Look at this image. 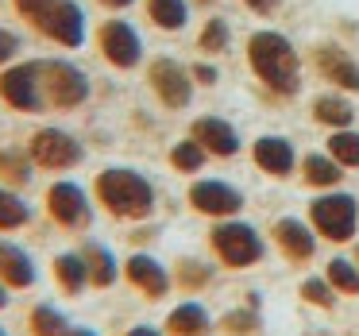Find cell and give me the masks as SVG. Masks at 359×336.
<instances>
[{
	"instance_id": "6da1fadb",
	"label": "cell",
	"mask_w": 359,
	"mask_h": 336,
	"mask_svg": "<svg viewBox=\"0 0 359 336\" xmlns=\"http://www.w3.org/2000/svg\"><path fill=\"white\" fill-rule=\"evenodd\" d=\"M93 194L112 217L120 220H143L155 209V186H151L143 174L128 170V166H109V170L97 174Z\"/></svg>"
},
{
	"instance_id": "7a4b0ae2",
	"label": "cell",
	"mask_w": 359,
	"mask_h": 336,
	"mask_svg": "<svg viewBox=\"0 0 359 336\" xmlns=\"http://www.w3.org/2000/svg\"><path fill=\"white\" fill-rule=\"evenodd\" d=\"M248 55H251L255 74L274 89V93H282V97L297 93V55H294V47H290L286 35H278V32L251 35Z\"/></svg>"
},
{
	"instance_id": "3957f363",
	"label": "cell",
	"mask_w": 359,
	"mask_h": 336,
	"mask_svg": "<svg viewBox=\"0 0 359 336\" xmlns=\"http://www.w3.org/2000/svg\"><path fill=\"white\" fill-rule=\"evenodd\" d=\"M0 101L16 112H43V62H12L0 74Z\"/></svg>"
},
{
	"instance_id": "277c9868",
	"label": "cell",
	"mask_w": 359,
	"mask_h": 336,
	"mask_svg": "<svg viewBox=\"0 0 359 336\" xmlns=\"http://www.w3.org/2000/svg\"><path fill=\"white\" fill-rule=\"evenodd\" d=\"M43 97L50 109H78L89 97V78L81 66L66 58H47L43 62Z\"/></svg>"
},
{
	"instance_id": "5b68a950",
	"label": "cell",
	"mask_w": 359,
	"mask_h": 336,
	"mask_svg": "<svg viewBox=\"0 0 359 336\" xmlns=\"http://www.w3.org/2000/svg\"><path fill=\"white\" fill-rule=\"evenodd\" d=\"M27 155L43 170H74L86 159V147L62 128H39L32 135V143H27Z\"/></svg>"
},
{
	"instance_id": "8992f818",
	"label": "cell",
	"mask_w": 359,
	"mask_h": 336,
	"mask_svg": "<svg viewBox=\"0 0 359 336\" xmlns=\"http://www.w3.org/2000/svg\"><path fill=\"white\" fill-rule=\"evenodd\" d=\"M35 27L58 47H81L86 43V12L78 0H50L47 8L35 16Z\"/></svg>"
},
{
	"instance_id": "52a82bcc",
	"label": "cell",
	"mask_w": 359,
	"mask_h": 336,
	"mask_svg": "<svg viewBox=\"0 0 359 336\" xmlns=\"http://www.w3.org/2000/svg\"><path fill=\"white\" fill-rule=\"evenodd\" d=\"M47 213L66 232H86L93 224V205H89V194L78 182H55L47 189Z\"/></svg>"
},
{
	"instance_id": "ba28073f",
	"label": "cell",
	"mask_w": 359,
	"mask_h": 336,
	"mask_svg": "<svg viewBox=\"0 0 359 336\" xmlns=\"http://www.w3.org/2000/svg\"><path fill=\"white\" fill-rule=\"evenodd\" d=\"M212 248L224 259L228 267H251L263 259V240L251 224H240V220H228V224L212 228Z\"/></svg>"
},
{
	"instance_id": "9c48e42d",
	"label": "cell",
	"mask_w": 359,
	"mask_h": 336,
	"mask_svg": "<svg viewBox=\"0 0 359 336\" xmlns=\"http://www.w3.org/2000/svg\"><path fill=\"white\" fill-rule=\"evenodd\" d=\"M97 51L104 55V62H112L116 70H132L143 58V43L135 35V27L128 20H104L97 32Z\"/></svg>"
},
{
	"instance_id": "30bf717a",
	"label": "cell",
	"mask_w": 359,
	"mask_h": 336,
	"mask_svg": "<svg viewBox=\"0 0 359 336\" xmlns=\"http://www.w3.org/2000/svg\"><path fill=\"white\" fill-rule=\"evenodd\" d=\"M355 217H359V209L348 194H328V197H317V201H313V224L336 243L355 236Z\"/></svg>"
},
{
	"instance_id": "8fae6325",
	"label": "cell",
	"mask_w": 359,
	"mask_h": 336,
	"mask_svg": "<svg viewBox=\"0 0 359 336\" xmlns=\"http://www.w3.org/2000/svg\"><path fill=\"white\" fill-rule=\"evenodd\" d=\"M147 81L166 109H186L189 97H194V81H189V74L174 58H155L147 70Z\"/></svg>"
},
{
	"instance_id": "7c38bea8",
	"label": "cell",
	"mask_w": 359,
	"mask_h": 336,
	"mask_svg": "<svg viewBox=\"0 0 359 336\" xmlns=\"http://www.w3.org/2000/svg\"><path fill=\"white\" fill-rule=\"evenodd\" d=\"M124 274H128V282H132L135 290H143V297H151V302H155V297H166V290H170L166 267L158 263V259H151V255H140V251L124 263Z\"/></svg>"
},
{
	"instance_id": "4fadbf2b",
	"label": "cell",
	"mask_w": 359,
	"mask_h": 336,
	"mask_svg": "<svg viewBox=\"0 0 359 336\" xmlns=\"http://www.w3.org/2000/svg\"><path fill=\"white\" fill-rule=\"evenodd\" d=\"M189 201H194V209L209 213V217H228V213H236L243 205V197L232 186H224V182H194Z\"/></svg>"
},
{
	"instance_id": "5bb4252c",
	"label": "cell",
	"mask_w": 359,
	"mask_h": 336,
	"mask_svg": "<svg viewBox=\"0 0 359 336\" xmlns=\"http://www.w3.org/2000/svg\"><path fill=\"white\" fill-rule=\"evenodd\" d=\"M194 140L201 143L209 155H220V159H228V155H236L240 151V140H236V128L228 124V120H217V116H201V120H194Z\"/></svg>"
},
{
	"instance_id": "9a60e30c",
	"label": "cell",
	"mask_w": 359,
	"mask_h": 336,
	"mask_svg": "<svg viewBox=\"0 0 359 336\" xmlns=\"http://www.w3.org/2000/svg\"><path fill=\"white\" fill-rule=\"evenodd\" d=\"M0 282L12 290H27L35 282V263L24 248L0 240Z\"/></svg>"
},
{
	"instance_id": "2e32d148",
	"label": "cell",
	"mask_w": 359,
	"mask_h": 336,
	"mask_svg": "<svg viewBox=\"0 0 359 336\" xmlns=\"http://www.w3.org/2000/svg\"><path fill=\"white\" fill-rule=\"evenodd\" d=\"M274 240H278V248L286 251L290 259H309L313 255V232L302 224L297 217H282L278 224H274Z\"/></svg>"
},
{
	"instance_id": "e0dca14e",
	"label": "cell",
	"mask_w": 359,
	"mask_h": 336,
	"mask_svg": "<svg viewBox=\"0 0 359 336\" xmlns=\"http://www.w3.org/2000/svg\"><path fill=\"white\" fill-rule=\"evenodd\" d=\"M317 66H320V74H325L328 81H336V86H344V89H359V66L351 62L340 47H320L317 51Z\"/></svg>"
},
{
	"instance_id": "ac0fdd59",
	"label": "cell",
	"mask_w": 359,
	"mask_h": 336,
	"mask_svg": "<svg viewBox=\"0 0 359 336\" xmlns=\"http://www.w3.org/2000/svg\"><path fill=\"white\" fill-rule=\"evenodd\" d=\"M81 255H86V267H89V286L104 290V286H112V282L120 278V263L104 243H86Z\"/></svg>"
},
{
	"instance_id": "d6986e66",
	"label": "cell",
	"mask_w": 359,
	"mask_h": 336,
	"mask_svg": "<svg viewBox=\"0 0 359 336\" xmlns=\"http://www.w3.org/2000/svg\"><path fill=\"white\" fill-rule=\"evenodd\" d=\"M255 163L266 174H290L294 170V147L286 140H278V135H263L255 143Z\"/></svg>"
},
{
	"instance_id": "ffe728a7",
	"label": "cell",
	"mask_w": 359,
	"mask_h": 336,
	"mask_svg": "<svg viewBox=\"0 0 359 336\" xmlns=\"http://www.w3.org/2000/svg\"><path fill=\"white\" fill-rule=\"evenodd\" d=\"M55 278H58V286H62L70 297H78L81 290L89 286L86 255H81V251H62V255L55 259Z\"/></svg>"
},
{
	"instance_id": "44dd1931",
	"label": "cell",
	"mask_w": 359,
	"mask_h": 336,
	"mask_svg": "<svg viewBox=\"0 0 359 336\" xmlns=\"http://www.w3.org/2000/svg\"><path fill=\"white\" fill-rule=\"evenodd\" d=\"M32 155L27 151H20V147H4L0 151V182L4 186H27L32 182Z\"/></svg>"
},
{
	"instance_id": "7402d4cb",
	"label": "cell",
	"mask_w": 359,
	"mask_h": 336,
	"mask_svg": "<svg viewBox=\"0 0 359 336\" xmlns=\"http://www.w3.org/2000/svg\"><path fill=\"white\" fill-rule=\"evenodd\" d=\"M166 328L178 332V336H201L205 328H209V313H205V305L186 302V305H178V309L166 317Z\"/></svg>"
},
{
	"instance_id": "603a6c76",
	"label": "cell",
	"mask_w": 359,
	"mask_h": 336,
	"mask_svg": "<svg viewBox=\"0 0 359 336\" xmlns=\"http://www.w3.org/2000/svg\"><path fill=\"white\" fill-rule=\"evenodd\" d=\"M32 220V209L27 201L16 194L12 186H0V232H16Z\"/></svg>"
},
{
	"instance_id": "cb8c5ba5",
	"label": "cell",
	"mask_w": 359,
	"mask_h": 336,
	"mask_svg": "<svg viewBox=\"0 0 359 336\" xmlns=\"http://www.w3.org/2000/svg\"><path fill=\"white\" fill-rule=\"evenodd\" d=\"M147 16L163 32H182L189 20V8H186V0H147Z\"/></svg>"
},
{
	"instance_id": "d4e9b609",
	"label": "cell",
	"mask_w": 359,
	"mask_h": 336,
	"mask_svg": "<svg viewBox=\"0 0 359 336\" xmlns=\"http://www.w3.org/2000/svg\"><path fill=\"white\" fill-rule=\"evenodd\" d=\"M27 325H32V336H62L66 328H70V321H66L55 305H35Z\"/></svg>"
},
{
	"instance_id": "484cf974",
	"label": "cell",
	"mask_w": 359,
	"mask_h": 336,
	"mask_svg": "<svg viewBox=\"0 0 359 336\" xmlns=\"http://www.w3.org/2000/svg\"><path fill=\"white\" fill-rule=\"evenodd\" d=\"M313 112H317L320 124H332V128H348L351 124V105L344 101V97H317V105H313Z\"/></svg>"
},
{
	"instance_id": "4316f807",
	"label": "cell",
	"mask_w": 359,
	"mask_h": 336,
	"mask_svg": "<svg viewBox=\"0 0 359 336\" xmlns=\"http://www.w3.org/2000/svg\"><path fill=\"white\" fill-rule=\"evenodd\" d=\"M305 178L313 182V186H336L340 182V163L328 155H309L305 159Z\"/></svg>"
},
{
	"instance_id": "83f0119b",
	"label": "cell",
	"mask_w": 359,
	"mask_h": 336,
	"mask_svg": "<svg viewBox=\"0 0 359 336\" xmlns=\"http://www.w3.org/2000/svg\"><path fill=\"white\" fill-rule=\"evenodd\" d=\"M170 163L178 166V170L194 174V170H201V163H205V147H201L197 140H182V143H174Z\"/></svg>"
},
{
	"instance_id": "f1b7e54d",
	"label": "cell",
	"mask_w": 359,
	"mask_h": 336,
	"mask_svg": "<svg viewBox=\"0 0 359 336\" xmlns=\"http://www.w3.org/2000/svg\"><path fill=\"white\" fill-rule=\"evenodd\" d=\"M328 151L340 166H359V135L355 132H336L328 140Z\"/></svg>"
},
{
	"instance_id": "f546056e",
	"label": "cell",
	"mask_w": 359,
	"mask_h": 336,
	"mask_svg": "<svg viewBox=\"0 0 359 336\" xmlns=\"http://www.w3.org/2000/svg\"><path fill=\"white\" fill-rule=\"evenodd\" d=\"M328 282H336L344 294H359V271L348 259H332V263H328Z\"/></svg>"
},
{
	"instance_id": "4dcf8cb0",
	"label": "cell",
	"mask_w": 359,
	"mask_h": 336,
	"mask_svg": "<svg viewBox=\"0 0 359 336\" xmlns=\"http://www.w3.org/2000/svg\"><path fill=\"white\" fill-rule=\"evenodd\" d=\"M228 47V24L224 20H209L201 32V51H224Z\"/></svg>"
},
{
	"instance_id": "1f68e13d",
	"label": "cell",
	"mask_w": 359,
	"mask_h": 336,
	"mask_svg": "<svg viewBox=\"0 0 359 336\" xmlns=\"http://www.w3.org/2000/svg\"><path fill=\"white\" fill-rule=\"evenodd\" d=\"M178 282H182V286H189V290L205 286V282H209V271H205L201 263H194V259H186V263L178 267Z\"/></svg>"
},
{
	"instance_id": "d6a6232c",
	"label": "cell",
	"mask_w": 359,
	"mask_h": 336,
	"mask_svg": "<svg viewBox=\"0 0 359 336\" xmlns=\"http://www.w3.org/2000/svg\"><path fill=\"white\" fill-rule=\"evenodd\" d=\"M20 55V35L0 27V66H12V58Z\"/></svg>"
},
{
	"instance_id": "836d02e7",
	"label": "cell",
	"mask_w": 359,
	"mask_h": 336,
	"mask_svg": "<svg viewBox=\"0 0 359 336\" xmlns=\"http://www.w3.org/2000/svg\"><path fill=\"white\" fill-rule=\"evenodd\" d=\"M302 294L309 297L313 305H328V302H332V290H328V286H325V282H320V278H309V282H305V286H302Z\"/></svg>"
},
{
	"instance_id": "e575fe53",
	"label": "cell",
	"mask_w": 359,
	"mask_h": 336,
	"mask_svg": "<svg viewBox=\"0 0 359 336\" xmlns=\"http://www.w3.org/2000/svg\"><path fill=\"white\" fill-rule=\"evenodd\" d=\"M12 4H16V12H20V16H24V20H32V24H35V16H39L43 8H47L50 0H12Z\"/></svg>"
},
{
	"instance_id": "d590c367",
	"label": "cell",
	"mask_w": 359,
	"mask_h": 336,
	"mask_svg": "<svg viewBox=\"0 0 359 336\" xmlns=\"http://www.w3.org/2000/svg\"><path fill=\"white\" fill-rule=\"evenodd\" d=\"M224 325L232 328V332H251V325H255V317H251V313H232V317H228Z\"/></svg>"
},
{
	"instance_id": "8d00e7d4",
	"label": "cell",
	"mask_w": 359,
	"mask_h": 336,
	"mask_svg": "<svg viewBox=\"0 0 359 336\" xmlns=\"http://www.w3.org/2000/svg\"><path fill=\"white\" fill-rule=\"evenodd\" d=\"M194 78H197V81H205V86H212V81H217V70L201 62V66H194Z\"/></svg>"
},
{
	"instance_id": "74e56055",
	"label": "cell",
	"mask_w": 359,
	"mask_h": 336,
	"mask_svg": "<svg viewBox=\"0 0 359 336\" xmlns=\"http://www.w3.org/2000/svg\"><path fill=\"white\" fill-rule=\"evenodd\" d=\"M248 8H255L259 16H266V12H274V8H278V0H248Z\"/></svg>"
},
{
	"instance_id": "f35d334b",
	"label": "cell",
	"mask_w": 359,
	"mask_h": 336,
	"mask_svg": "<svg viewBox=\"0 0 359 336\" xmlns=\"http://www.w3.org/2000/svg\"><path fill=\"white\" fill-rule=\"evenodd\" d=\"M128 336H163V332L151 328V325H135V328H128Z\"/></svg>"
},
{
	"instance_id": "ab89813d",
	"label": "cell",
	"mask_w": 359,
	"mask_h": 336,
	"mask_svg": "<svg viewBox=\"0 0 359 336\" xmlns=\"http://www.w3.org/2000/svg\"><path fill=\"white\" fill-rule=\"evenodd\" d=\"M101 4H104V8H128V4H135V0H101Z\"/></svg>"
},
{
	"instance_id": "60d3db41",
	"label": "cell",
	"mask_w": 359,
	"mask_h": 336,
	"mask_svg": "<svg viewBox=\"0 0 359 336\" xmlns=\"http://www.w3.org/2000/svg\"><path fill=\"white\" fill-rule=\"evenodd\" d=\"M62 336H97V332H93V328H66Z\"/></svg>"
},
{
	"instance_id": "b9f144b4",
	"label": "cell",
	"mask_w": 359,
	"mask_h": 336,
	"mask_svg": "<svg viewBox=\"0 0 359 336\" xmlns=\"http://www.w3.org/2000/svg\"><path fill=\"white\" fill-rule=\"evenodd\" d=\"M4 305H8V286L0 282V309H4Z\"/></svg>"
},
{
	"instance_id": "7bdbcfd3",
	"label": "cell",
	"mask_w": 359,
	"mask_h": 336,
	"mask_svg": "<svg viewBox=\"0 0 359 336\" xmlns=\"http://www.w3.org/2000/svg\"><path fill=\"white\" fill-rule=\"evenodd\" d=\"M0 336H8V332H4V328H0Z\"/></svg>"
},
{
	"instance_id": "ee69618b",
	"label": "cell",
	"mask_w": 359,
	"mask_h": 336,
	"mask_svg": "<svg viewBox=\"0 0 359 336\" xmlns=\"http://www.w3.org/2000/svg\"><path fill=\"white\" fill-rule=\"evenodd\" d=\"M355 259H359V251H355Z\"/></svg>"
}]
</instances>
